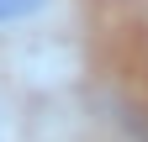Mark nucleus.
Masks as SVG:
<instances>
[{
  "mask_svg": "<svg viewBox=\"0 0 148 142\" xmlns=\"http://www.w3.org/2000/svg\"><path fill=\"white\" fill-rule=\"evenodd\" d=\"M48 0H0V26H11V21H21V16H37Z\"/></svg>",
  "mask_w": 148,
  "mask_h": 142,
  "instance_id": "f257e3e1",
  "label": "nucleus"
}]
</instances>
